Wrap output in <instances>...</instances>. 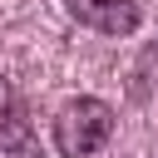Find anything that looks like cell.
Returning <instances> with one entry per match:
<instances>
[{"label": "cell", "instance_id": "obj_1", "mask_svg": "<svg viewBox=\"0 0 158 158\" xmlns=\"http://www.w3.org/2000/svg\"><path fill=\"white\" fill-rule=\"evenodd\" d=\"M114 133V109L104 99H69L54 114V148L64 158H89L109 143Z\"/></svg>", "mask_w": 158, "mask_h": 158}, {"label": "cell", "instance_id": "obj_2", "mask_svg": "<svg viewBox=\"0 0 158 158\" xmlns=\"http://www.w3.org/2000/svg\"><path fill=\"white\" fill-rule=\"evenodd\" d=\"M69 15L99 35H133L143 25V10L133 0H69Z\"/></svg>", "mask_w": 158, "mask_h": 158}, {"label": "cell", "instance_id": "obj_3", "mask_svg": "<svg viewBox=\"0 0 158 158\" xmlns=\"http://www.w3.org/2000/svg\"><path fill=\"white\" fill-rule=\"evenodd\" d=\"M0 158H40V138L25 114L0 118Z\"/></svg>", "mask_w": 158, "mask_h": 158}, {"label": "cell", "instance_id": "obj_4", "mask_svg": "<svg viewBox=\"0 0 158 158\" xmlns=\"http://www.w3.org/2000/svg\"><path fill=\"white\" fill-rule=\"evenodd\" d=\"M10 114H20V104H15V89L0 79V118H10Z\"/></svg>", "mask_w": 158, "mask_h": 158}]
</instances>
